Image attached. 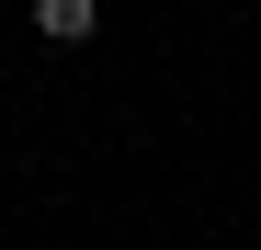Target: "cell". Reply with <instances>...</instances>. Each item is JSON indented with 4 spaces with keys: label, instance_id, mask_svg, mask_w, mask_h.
Segmentation results:
<instances>
[{
    "label": "cell",
    "instance_id": "obj_1",
    "mask_svg": "<svg viewBox=\"0 0 261 250\" xmlns=\"http://www.w3.org/2000/svg\"><path fill=\"white\" fill-rule=\"evenodd\" d=\"M91 23H102V0H34V34L46 46H91Z\"/></svg>",
    "mask_w": 261,
    "mask_h": 250
}]
</instances>
